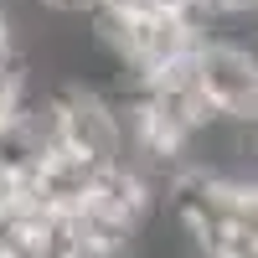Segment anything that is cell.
I'll use <instances>...</instances> for the list:
<instances>
[{
  "instance_id": "7a4b0ae2",
  "label": "cell",
  "mask_w": 258,
  "mask_h": 258,
  "mask_svg": "<svg viewBox=\"0 0 258 258\" xmlns=\"http://www.w3.org/2000/svg\"><path fill=\"white\" fill-rule=\"evenodd\" d=\"M98 170H103V165L73 155V150H57V155H47V160H41V170L31 176V191H36V202L47 207V212L68 217V212H78L83 202L93 197Z\"/></svg>"
},
{
  "instance_id": "277c9868",
  "label": "cell",
  "mask_w": 258,
  "mask_h": 258,
  "mask_svg": "<svg viewBox=\"0 0 258 258\" xmlns=\"http://www.w3.org/2000/svg\"><path fill=\"white\" fill-rule=\"evenodd\" d=\"M207 16H212V31L217 21H238V16H258V0H202Z\"/></svg>"
},
{
  "instance_id": "6da1fadb",
  "label": "cell",
  "mask_w": 258,
  "mask_h": 258,
  "mask_svg": "<svg viewBox=\"0 0 258 258\" xmlns=\"http://www.w3.org/2000/svg\"><path fill=\"white\" fill-rule=\"evenodd\" d=\"M62 150L93 160V165H119L124 129L109 93L93 88H62Z\"/></svg>"
},
{
  "instance_id": "5b68a950",
  "label": "cell",
  "mask_w": 258,
  "mask_h": 258,
  "mask_svg": "<svg viewBox=\"0 0 258 258\" xmlns=\"http://www.w3.org/2000/svg\"><path fill=\"white\" fill-rule=\"evenodd\" d=\"M36 6H47L52 16H73V21H88L103 0H36Z\"/></svg>"
},
{
  "instance_id": "3957f363",
  "label": "cell",
  "mask_w": 258,
  "mask_h": 258,
  "mask_svg": "<svg viewBox=\"0 0 258 258\" xmlns=\"http://www.w3.org/2000/svg\"><path fill=\"white\" fill-rule=\"evenodd\" d=\"M217 217H222V243H217L212 258H222V253H232V248H258V181L222 176Z\"/></svg>"
}]
</instances>
